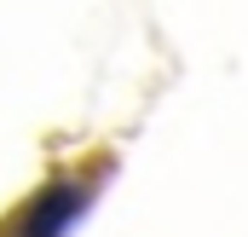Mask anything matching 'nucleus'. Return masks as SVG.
<instances>
[{
    "mask_svg": "<svg viewBox=\"0 0 248 237\" xmlns=\"http://www.w3.org/2000/svg\"><path fill=\"white\" fill-rule=\"evenodd\" d=\"M75 208H81V191L75 185H52L35 208H29V220H23V237H58L69 220H75Z\"/></svg>",
    "mask_w": 248,
    "mask_h": 237,
    "instance_id": "f257e3e1",
    "label": "nucleus"
}]
</instances>
